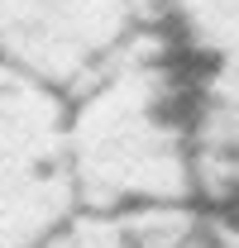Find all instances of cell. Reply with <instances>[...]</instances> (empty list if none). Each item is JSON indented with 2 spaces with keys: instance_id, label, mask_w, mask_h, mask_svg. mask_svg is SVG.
I'll return each instance as SVG.
<instances>
[{
  "instance_id": "cell-1",
  "label": "cell",
  "mask_w": 239,
  "mask_h": 248,
  "mask_svg": "<svg viewBox=\"0 0 239 248\" xmlns=\"http://www.w3.org/2000/svg\"><path fill=\"white\" fill-rule=\"evenodd\" d=\"M67 100V177L82 210L201 201L191 62L168 24L134 38Z\"/></svg>"
},
{
  "instance_id": "cell-4",
  "label": "cell",
  "mask_w": 239,
  "mask_h": 248,
  "mask_svg": "<svg viewBox=\"0 0 239 248\" xmlns=\"http://www.w3.org/2000/svg\"><path fill=\"white\" fill-rule=\"evenodd\" d=\"M168 29L191 62L201 201L239 210V0H172Z\"/></svg>"
},
{
  "instance_id": "cell-3",
  "label": "cell",
  "mask_w": 239,
  "mask_h": 248,
  "mask_svg": "<svg viewBox=\"0 0 239 248\" xmlns=\"http://www.w3.org/2000/svg\"><path fill=\"white\" fill-rule=\"evenodd\" d=\"M72 210L67 100L0 62V248H29Z\"/></svg>"
},
{
  "instance_id": "cell-6",
  "label": "cell",
  "mask_w": 239,
  "mask_h": 248,
  "mask_svg": "<svg viewBox=\"0 0 239 248\" xmlns=\"http://www.w3.org/2000/svg\"><path fill=\"white\" fill-rule=\"evenodd\" d=\"M149 5V15L158 19V24H168V10H172V0H144Z\"/></svg>"
},
{
  "instance_id": "cell-5",
  "label": "cell",
  "mask_w": 239,
  "mask_h": 248,
  "mask_svg": "<svg viewBox=\"0 0 239 248\" xmlns=\"http://www.w3.org/2000/svg\"><path fill=\"white\" fill-rule=\"evenodd\" d=\"M29 248H129V234H124V219L105 215V210H72L62 215L48 234H38Z\"/></svg>"
},
{
  "instance_id": "cell-2",
  "label": "cell",
  "mask_w": 239,
  "mask_h": 248,
  "mask_svg": "<svg viewBox=\"0 0 239 248\" xmlns=\"http://www.w3.org/2000/svg\"><path fill=\"white\" fill-rule=\"evenodd\" d=\"M158 19L144 0H0V62L72 95Z\"/></svg>"
}]
</instances>
